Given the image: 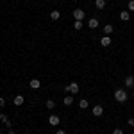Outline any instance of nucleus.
Instances as JSON below:
<instances>
[{
  "label": "nucleus",
  "mask_w": 134,
  "mask_h": 134,
  "mask_svg": "<svg viewBox=\"0 0 134 134\" xmlns=\"http://www.w3.org/2000/svg\"><path fill=\"white\" fill-rule=\"evenodd\" d=\"M127 7H129V11H134V0H129V4H127Z\"/></svg>",
  "instance_id": "obj_19"
},
{
  "label": "nucleus",
  "mask_w": 134,
  "mask_h": 134,
  "mask_svg": "<svg viewBox=\"0 0 134 134\" xmlns=\"http://www.w3.org/2000/svg\"><path fill=\"white\" fill-rule=\"evenodd\" d=\"M72 14H73V18H75V20H81V21H82V20H84V16H86V13H84L82 9H75Z\"/></svg>",
  "instance_id": "obj_3"
},
{
  "label": "nucleus",
  "mask_w": 134,
  "mask_h": 134,
  "mask_svg": "<svg viewBox=\"0 0 134 134\" xmlns=\"http://www.w3.org/2000/svg\"><path fill=\"white\" fill-rule=\"evenodd\" d=\"M5 120H7V116H5L4 113H0V122H5Z\"/></svg>",
  "instance_id": "obj_20"
},
{
  "label": "nucleus",
  "mask_w": 134,
  "mask_h": 134,
  "mask_svg": "<svg viewBox=\"0 0 134 134\" xmlns=\"http://www.w3.org/2000/svg\"><path fill=\"white\" fill-rule=\"evenodd\" d=\"M111 41H113V40H111L109 36H105V34L100 38V45H102V47H109V45H111Z\"/></svg>",
  "instance_id": "obj_6"
},
{
  "label": "nucleus",
  "mask_w": 134,
  "mask_h": 134,
  "mask_svg": "<svg viewBox=\"0 0 134 134\" xmlns=\"http://www.w3.org/2000/svg\"><path fill=\"white\" fill-rule=\"evenodd\" d=\"M13 102H14V105H21V104L25 102V97H23V95H16V97L13 98Z\"/></svg>",
  "instance_id": "obj_10"
},
{
  "label": "nucleus",
  "mask_w": 134,
  "mask_h": 134,
  "mask_svg": "<svg viewBox=\"0 0 134 134\" xmlns=\"http://www.w3.org/2000/svg\"><path fill=\"white\" fill-rule=\"evenodd\" d=\"M59 18H61V13H59V11H50V20H59Z\"/></svg>",
  "instance_id": "obj_13"
},
{
  "label": "nucleus",
  "mask_w": 134,
  "mask_h": 134,
  "mask_svg": "<svg viewBox=\"0 0 134 134\" xmlns=\"http://www.w3.org/2000/svg\"><path fill=\"white\" fill-rule=\"evenodd\" d=\"M124 84H125V88H132L134 90V77L132 75H127L125 81H124Z\"/></svg>",
  "instance_id": "obj_4"
},
{
  "label": "nucleus",
  "mask_w": 134,
  "mask_h": 134,
  "mask_svg": "<svg viewBox=\"0 0 134 134\" xmlns=\"http://www.w3.org/2000/svg\"><path fill=\"white\" fill-rule=\"evenodd\" d=\"M63 104H64V105H72V104H73V97L70 95V93H68V97L63 98Z\"/></svg>",
  "instance_id": "obj_12"
},
{
  "label": "nucleus",
  "mask_w": 134,
  "mask_h": 134,
  "mask_svg": "<svg viewBox=\"0 0 134 134\" xmlns=\"http://www.w3.org/2000/svg\"><path fill=\"white\" fill-rule=\"evenodd\" d=\"M29 88H31V90H40V88H41V82H40L38 79H32L31 82H29Z\"/></svg>",
  "instance_id": "obj_7"
},
{
  "label": "nucleus",
  "mask_w": 134,
  "mask_h": 134,
  "mask_svg": "<svg viewBox=\"0 0 134 134\" xmlns=\"http://www.w3.org/2000/svg\"><path fill=\"white\" fill-rule=\"evenodd\" d=\"M127 98H129V95H127V91H125L124 88H118V90L114 91V100H116V102L124 104V102H127Z\"/></svg>",
  "instance_id": "obj_1"
},
{
  "label": "nucleus",
  "mask_w": 134,
  "mask_h": 134,
  "mask_svg": "<svg viewBox=\"0 0 134 134\" xmlns=\"http://www.w3.org/2000/svg\"><path fill=\"white\" fill-rule=\"evenodd\" d=\"M55 134H66V132H64L63 129H59V131H57V132H55Z\"/></svg>",
  "instance_id": "obj_24"
},
{
  "label": "nucleus",
  "mask_w": 134,
  "mask_h": 134,
  "mask_svg": "<svg viewBox=\"0 0 134 134\" xmlns=\"http://www.w3.org/2000/svg\"><path fill=\"white\" fill-rule=\"evenodd\" d=\"M88 105H90V104H88V100H86V98H82V100L79 102V107H81V109H86Z\"/></svg>",
  "instance_id": "obj_17"
},
{
  "label": "nucleus",
  "mask_w": 134,
  "mask_h": 134,
  "mask_svg": "<svg viewBox=\"0 0 134 134\" xmlns=\"http://www.w3.org/2000/svg\"><path fill=\"white\" fill-rule=\"evenodd\" d=\"M127 124L131 125V127H134V118H129V122H127Z\"/></svg>",
  "instance_id": "obj_23"
},
{
  "label": "nucleus",
  "mask_w": 134,
  "mask_h": 134,
  "mask_svg": "<svg viewBox=\"0 0 134 134\" xmlns=\"http://www.w3.org/2000/svg\"><path fill=\"white\" fill-rule=\"evenodd\" d=\"M120 20L122 21H129L131 20V13H129V11H120Z\"/></svg>",
  "instance_id": "obj_9"
},
{
  "label": "nucleus",
  "mask_w": 134,
  "mask_h": 134,
  "mask_svg": "<svg viewBox=\"0 0 134 134\" xmlns=\"http://www.w3.org/2000/svg\"><path fill=\"white\" fill-rule=\"evenodd\" d=\"M132 97H134V90H132Z\"/></svg>",
  "instance_id": "obj_26"
},
{
  "label": "nucleus",
  "mask_w": 134,
  "mask_h": 134,
  "mask_svg": "<svg viewBox=\"0 0 134 134\" xmlns=\"http://www.w3.org/2000/svg\"><path fill=\"white\" fill-rule=\"evenodd\" d=\"M113 31H114L113 25H109V23H107V25H104V34H105V36H109V34H111Z\"/></svg>",
  "instance_id": "obj_14"
},
{
  "label": "nucleus",
  "mask_w": 134,
  "mask_h": 134,
  "mask_svg": "<svg viewBox=\"0 0 134 134\" xmlns=\"http://www.w3.org/2000/svg\"><path fill=\"white\" fill-rule=\"evenodd\" d=\"M88 27H90V29H97V27H98V20H97V18H90Z\"/></svg>",
  "instance_id": "obj_11"
},
{
  "label": "nucleus",
  "mask_w": 134,
  "mask_h": 134,
  "mask_svg": "<svg viewBox=\"0 0 134 134\" xmlns=\"http://www.w3.org/2000/svg\"><path fill=\"white\" fill-rule=\"evenodd\" d=\"M82 27H84V23L81 20H75V21H73V29H75V31H81Z\"/></svg>",
  "instance_id": "obj_15"
},
{
  "label": "nucleus",
  "mask_w": 134,
  "mask_h": 134,
  "mask_svg": "<svg viewBox=\"0 0 134 134\" xmlns=\"http://www.w3.org/2000/svg\"><path fill=\"white\" fill-rule=\"evenodd\" d=\"M68 88H70V95H77V93H79V84L77 82H70Z\"/></svg>",
  "instance_id": "obj_5"
},
{
  "label": "nucleus",
  "mask_w": 134,
  "mask_h": 134,
  "mask_svg": "<svg viewBox=\"0 0 134 134\" xmlns=\"http://www.w3.org/2000/svg\"><path fill=\"white\" fill-rule=\"evenodd\" d=\"M95 5H97V9H104L105 7V0H95Z\"/></svg>",
  "instance_id": "obj_16"
},
{
  "label": "nucleus",
  "mask_w": 134,
  "mask_h": 134,
  "mask_svg": "<svg viewBox=\"0 0 134 134\" xmlns=\"http://www.w3.org/2000/svg\"><path fill=\"white\" fill-rule=\"evenodd\" d=\"M48 125H59V116L57 114H50L48 116Z\"/></svg>",
  "instance_id": "obj_8"
},
{
  "label": "nucleus",
  "mask_w": 134,
  "mask_h": 134,
  "mask_svg": "<svg viewBox=\"0 0 134 134\" xmlns=\"http://www.w3.org/2000/svg\"><path fill=\"white\" fill-rule=\"evenodd\" d=\"M9 134H16V132H14V131H9Z\"/></svg>",
  "instance_id": "obj_25"
},
{
  "label": "nucleus",
  "mask_w": 134,
  "mask_h": 134,
  "mask_svg": "<svg viewBox=\"0 0 134 134\" xmlns=\"http://www.w3.org/2000/svg\"><path fill=\"white\" fill-rule=\"evenodd\" d=\"M4 105H5V98H4V97H0V107H4Z\"/></svg>",
  "instance_id": "obj_21"
},
{
  "label": "nucleus",
  "mask_w": 134,
  "mask_h": 134,
  "mask_svg": "<svg viewBox=\"0 0 134 134\" xmlns=\"http://www.w3.org/2000/svg\"><path fill=\"white\" fill-rule=\"evenodd\" d=\"M113 134H124V131H122V129H114Z\"/></svg>",
  "instance_id": "obj_22"
},
{
  "label": "nucleus",
  "mask_w": 134,
  "mask_h": 134,
  "mask_svg": "<svg viewBox=\"0 0 134 134\" xmlns=\"http://www.w3.org/2000/svg\"><path fill=\"white\" fill-rule=\"evenodd\" d=\"M47 107H48V109H54V107H55V102H54L52 98H48V100H47Z\"/></svg>",
  "instance_id": "obj_18"
},
{
  "label": "nucleus",
  "mask_w": 134,
  "mask_h": 134,
  "mask_svg": "<svg viewBox=\"0 0 134 134\" xmlns=\"http://www.w3.org/2000/svg\"><path fill=\"white\" fill-rule=\"evenodd\" d=\"M91 113H93V116H102V113H104V107L100 105V104H97V105H93Z\"/></svg>",
  "instance_id": "obj_2"
}]
</instances>
